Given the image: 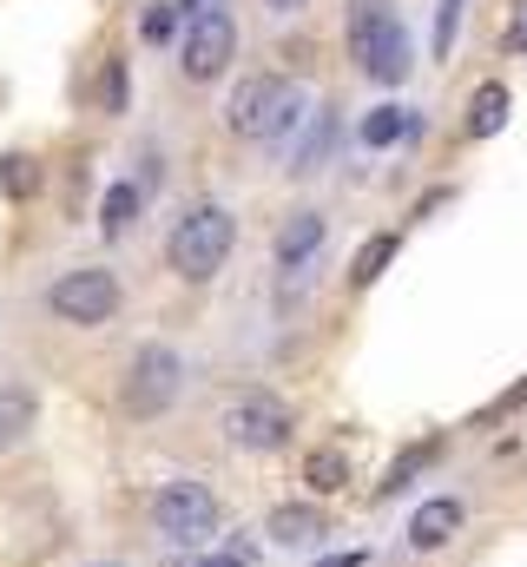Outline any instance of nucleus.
Returning <instances> with one entry per match:
<instances>
[{
	"label": "nucleus",
	"instance_id": "obj_1",
	"mask_svg": "<svg viewBox=\"0 0 527 567\" xmlns=\"http://www.w3.org/2000/svg\"><path fill=\"white\" fill-rule=\"evenodd\" d=\"M303 120H310V93L290 86V80H277V73L238 80V93H231V106H225V126L251 145H283Z\"/></svg>",
	"mask_w": 527,
	"mask_h": 567
},
{
	"label": "nucleus",
	"instance_id": "obj_2",
	"mask_svg": "<svg viewBox=\"0 0 527 567\" xmlns=\"http://www.w3.org/2000/svg\"><path fill=\"white\" fill-rule=\"evenodd\" d=\"M350 60L376 86H402L415 73V47H409L395 0H350Z\"/></svg>",
	"mask_w": 527,
	"mask_h": 567
},
{
	"label": "nucleus",
	"instance_id": "obj_3",
	"mask_svg": "<svg viewBox=\"0 0 527 567\" xmlns=\"http://www.w3.org/2000/svg\"><path fill=\"white\" fill-rule=\"evenodd\" d=\"M231 251H238V218L225 205H192L165 238V265L185 284H211L231 265Z\"/></svg>",
	"mask_w": 527,
	"mask_h": 567
},
{
	"label": "nucleus",
	"instance_id": "obj_4",
	"mask_svg": "<svg viewBox=\"0 0 527 567\" xmlns=\"http://www.w3.org/2000/svg\"><path fill=\"white\" fill-rule=\"evenodd\" d=\"M152 528L185 555V548H211L218 542V528H225V508H218V495L205 488V482H165L158 495H152Z\"/></svg>",
	"mask_w": 527,
	"mask_h": 567
},
{
	"label": "nucleus",
	"instance_id": "obj_5",
	"mask_svg": "<svg viewBox=\"0 0 527 567\" xmlns=\"http://www.w3.org/2000/svg\"><path fill=\"white\" fill-rule=\"evenodd\" d=\"M120 303H126V290H120V278H113L106 265H86V271H66L60 284H46V310H53L60 323H80V330L113 323Z\"/></svg>",
	"mask_w": 527,
	"mask_h": 567
},
{
	"label": "nucleus",
	"instance_id": "obj_6",
	"mask_svg": "<svg viewBox=\"0 0 527 567\" xmlns=\"http://www.w3.org/2000/svg\"><path fill=\"white\" fill-rule=\"evenodd\" d=\"M225 442L231 449H245V455H277L283 442H290V429H297V416H290V403L283 396H264V390H245V396H231L225 403Z\"/></svg>",
	"mask_w": 527,
	"mask_h": 567
},
{
	"label": "nucleus",
	"instance_id": "obj_7",
	"mask_svg": "<svg viewBox=\"0 0 527 567\" xmlns=\"http://www.w3.org/2000/svg\"><path fill=\"white\" fill-rule=\"evenodd\" d=\"M185 390V357L172 343H138L126 363V410L132 416H165Z\"/></svg>",
	"mask_w": 527,
	"mask_h": 567
},
{
	"label": "nucleus",
	"instance_id": "obj_8",
	"mask_svg": "<svg viewBox=\"0 0 527 567\" xmlns=\"http://www.w3.org/2000/svg\"><path fill=\"white\" fill-rule=\"evenodd\" d=\"M231 53H238V20H231L225 7H205V13H192V20H185L178 66H185V80H192V86L218 80V73L231 66Z\"/></svg>",
	"mask_w": 527,
	"mask_h": 567
},
{
	"label": "nucleus",
	"instance_id": "obj_9",
	"mask_svg": "<svg viewBox=\"0 0 527 567\" xmlns=\"http://www.w3.org/2000/svg\"><path fill=\"white\" fill-rule=\"evenodd\" d=\"M462 522H468V508L455 502V495H428L415 515H409V528H402V542L415 548V555H435V548H448L455 535H462Z\"/></svg>",
	"mask_w": 527,
	"mask_h": 567
},
{
	"label": "nucleus",
	"instance_id": "obj_10",
	"mask_svg": "<svg viewBox=\"0 0 527 567\" xmlns=\"http://www.w3.org/2000/svg\"><path fill=\"white\" fill-rule=\"evenodd\" d=\"M323 535H330V515L317 502H277L264 515V542L270 548H317Z\"/></svg>",
	"mask_w": 527,
	"mask_h": 567
},
{
	"label": "nucleus",
	"instance_id": "obj_11",
	"mask_svg": "<svg viewBox=\"0 0 527 567\" xmlns=\"http://www.w3.org/2000/svg\"><path fill=\"white\" fill-rule=\"evenodd\" d=\"M323 245H330V218H323V212H290L270 251H277V265H283V271H303Z\"/></svg>",
	"mask_w": 527,
	"mask_h": 567
},
{
	"label": "nucleus",
	"instance_id": "obj_12",
	"mask_svg": "<svg viewBox=\"0 0 527 567\" xmlns=\"http://www.w3.org/2000/svg\"><path fill=\"white\" fill-rule=\"evenodd\" d=\"M422 133H428V120L409 113V106H370L363 126H356V140L363 145H395V140H422Z\"/></svg>",
	"mask_w": 527,
	"mask_h": 567
},
{
	"label": "nucleus",
	"instance_id": "obj_13",
	"mask_svg": "<svg viewBox=\"0 0 527 567\" xmlns=\"http://www.w3.org/2000/svg\"><path fill=\"white\" fill-rule=\"evenodd\" d=\"M508 106H515V93L502 80H482L475 100H468V140H495L508 126Z\"/></svg>",
	"mask_w": 527,
	"mask_h": 567
},
{
	"label": "nucleus",
	"instance_id": "obj_14",
	"mask_svg": "<svg viewBox=\"0 0 527 567\" xmlns=\"http://www.w3.org/2000/svg\"><path fill=\"white\" fill-rule=\"evenodd\" d=\"M303 488H310V502H317V495H343V488H350V455H343L337 442L310 449V455H303Z\"/></svg>",
	"mask_w": 527,
	"mask_h": 567
},
{
	"label": "nucleus",
	"instance_id": "obj_15",
	"mask_svg": "<svg viewBox=\"0 0 527 567\" xmlns=\"http://www.w3.org/2000/svg\"><path fill=\"white\" fill-rule=\"evenodd\" d=\"M330 152H337V113H330V106H317V126L303 133L297 158H290V172H297V178H310V172H323V165H330Z\"/></svg>",
	"mask_w": 527,
	"mask_h": 567
},
{
	"label": "nucleus",
	"instance_id": "obj_16",
	"mask_svg": "<svg viewBox=\"0 0 527 567\" xmlns=\"http://www.w3.org/2000/svg\"><path fill=\"white\" fill-rule=\"evenodd\" d=\"M33 423H40V403H33V390L7 383V390H0V449H20Z\"/></svg>",
	"mask_w": 527,
	"mask_h": 567
},
{
	"label": "nucleus",
	"instance_id": "obj_17",
	"mask_svg": "<svg viewBox=\"0 0 527 567\" xmlns=\"http://www.w3.org/2000/svg\"><path fill=\"white\" fill-rule=\"evenodd\" d=\"M185 0H152L145 13H138V40L145 47H172V40H185Z\"/></svg>",
	"mask_w": 527,
	"mask_h": 567
},
{
	"label": "nucleus",
	"instance_id": "obj_18",
	"mask_svg": "<svg viewBox=\"0 0 527 567\" xmlns=\"http://www.w3.org/2000/svg\"><path fill=\"white\" fill-rule=\"evenodd\" d=\"M138 205H145V185H106V198H100V231L106 238H126L132 231V218H138Z\"/></svg>",
	"mask_w": 527,
	"mask_h": 567
},
{
	"label": "nucleus",
	"instance_id": "obj_19",
	"mask_svg": "<svg viewBox=\"0 0 527 567\" xmlns=\"http://www.w3.org/2000/svg\"><path fill=\"white\" fill-rule=\"evenodd\" d=\"M395 251H402V238H395V231H376V238H370V245H363V251L350 258V290H370V284L390 271Z\"/></svg>",
	"mask_w": 527,
	"mask_h": 567
},
{
	"label": "nucleus",
	"instance_id": "obj_20",
	"mask_svg": "<svg viewBox=\"0 0 527 567\" xmlns=\"http://www.w3.org/2000/svg\"><path fill=\"white\" fill-rule=\"evenodd\" d=\"M435 455H442V435H428V442H409V449H402V455L390 462V475L376 482V495H402V488L415 482V468H428Z\"/></svg>",
	"mask_w": 527,
	"mask_h": 567
},
{
	"label": "nucleus",
	"instance_id": "obj_21",
	"mask_svg": "<svg viewBox=\"0 0 527 567\" xmlns=\"http://www.w3.org/2000/svg\"><path fill=\"white\" fill-rule=\"evenodd\" d=\"M0 192L7 198H33L40 192V158L33 152H7L0 158Z\"/></svg>",
	"mask_w": 527,
	"mask_h": 567
},
{
	"label": "nucleus",
	"instance_id": "obj_22",
	"mask_svg": "<svg viewBox=\"0 0 527 567\" xmlns=\"http://www.w3.org/2000/svg\"><path fill=\"white\" fill-rule=\"evenodd\" d=\"M462 7H468V0H435V33H428V53H435V60H448V53H455Z\"/></svg>",
	"mask_w": 527,
	"mask_h": 567
},
{
	"label": "nucleus",
	"instance_id": "obj_23",
	"mask_svg": "<svg viewBox=\"0 0 527 567\" xmlns=\"http://www.w3.org/2000/svg\"><path fill=\"white\" fill-rule=\"evenodd\" d=\"M100 100H106V113H126V60H120V53H106V80H100Z\"/></svg>",
	"mask_w": 527,
	"mask_h": 567
},
{
	"label": "nucleus",
	"instance_id": "obj_24",
	"mask_svg": "<svg viewBox=\"0 0 527 567\" xmlns=\"http://www.w3.org/2000/svg\"><path fill=\"white\" fill-rule=\"evenodd\" d=\"M245 561H251L245 548H238V555H211V548H185L178 561H165V567H245Z\"/></svg>",
	"mask_w": 527,
	"mask_h": 567
},
{
	"label": "nucleus",
	"instance_id": "obj_25",
	"mask_svg": "<svg viewBox=\"0 0 527 567\" xmlns=\"http://www.w3.org/2000/svg\"><path fill=\"white\" fill-rule=\"evenodd\" d=\"M317 567H370V555L363 548H343V555H323Z\"/></svg>",
	"mask_w": 527,
	"mask_h": 567
},
{
	"label": "nucleus",
	"instance_id": "obj_26",
	"mask_svg": "<svg viewBox=\"0 0 527 567\" xmlns=\"http://www.w3.org/2000/svg\"><path fill=\"white\" fill-rule=\"evenodd\" d=\"M508 47H515V53H527V0H521V13H515V27H508Z\"/></svg>",
	"mask_w": 527,
	"mask_h": 567
},
{
	"label": "nucleus",
	"instance_id": "obj_27",
	"mask_svg": "<svg viewBox=\"0 0 527 567\" xmlns=\"http://www.w3.org/2000/svg\"><path fill=\"white\" fill-rule=\"evenodd\" d=\"M264 7H277V13H297V7H303V0H264Z\"/></svg>",
	"mask_w": 527,
	"mask_h": 567
},
{
	"label": "nucleus",
	"instance_id": "obj_28",
	"mask_svg": "<svg viewBox=\"0 0 527 567\" xmlns=\"http://www.w3.org/2000/svg\"><path fill=\"white\" fill-rule=\"evenodd\" d=\"M205 7H218V0H185V13H205Z\"/></svg>",
	"mask_w": 527,
	"mask_h": 567
},
{
	"label": "nucleus",
	"instance_id": "obj_29",
	"mask_svg": "<svg viewBox=\"0 0 527 567\" xmlns=\"http://www.w3.org/2000/svg\"><path fill=\"white\" fill-rule=\"evenodd\" d=\"M508 403H527V383H521V390H515V396H508Z\"/></svg>",
	"mask_w": 527,
	"mask_h": 567
},
{
	"label": "nucleus",
	"instance_id": "obj_30",
	"mask_svg": "<svg viewBox=\"0 0 527 567\" xmlns=\"http://www.w3.org/2000/svg\"><path fill=\"white\" fill-rule=\"evenodd\" d=\"M100 567H120V561H100Z\"/></svg>",
	"mask_w": 527,
	"mask_h": 567
}]
</instances>
